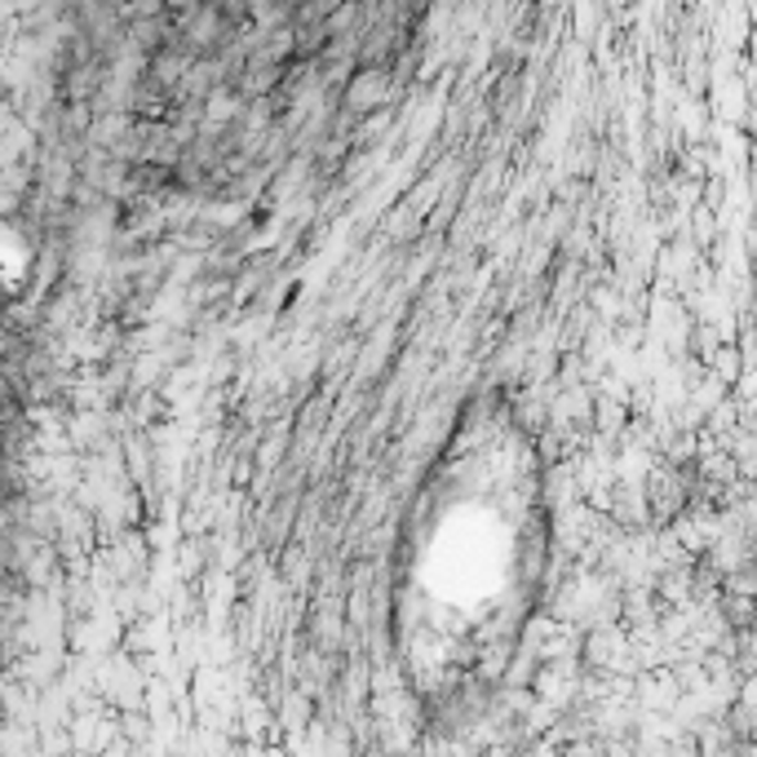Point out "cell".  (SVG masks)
Segmentation results:
<instances>
[{
  "mask_svg": "<svg viewBox=\"0 0 757 757\" xmlns=\"http://www.w3.org/2000/svg\"><path fill=\"white\" fill-rule=\"evenodd\" d=\"M386 98H391V76H386L382 67H363V72L350 81V94H345V103H350L354 111H367V107L386 103Z\"/></svg>",
  "mask_w": 757,
  "mask_h": 757,
  "instance_id": "obj_1",
  "label": "cell"
}]
</instances>
